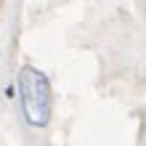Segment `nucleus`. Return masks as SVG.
Here are the masks:
<instances>
[{
  "label": "nucleus",
  "mask_w": 146,
  "mask_h": 146,
  "mask_svg": "<svg viewBox=\"0 0 146 146\" xmlns=\"http://www.w3.org/2000/svg\"><path fill=\"white\" fill-rule=\"evenodd\" d=\"M21 111L32 127H45L50 119V82L35 66H21L19 72Z\"/></svg>",
  "instance_id": "1"
}]
</instances>
